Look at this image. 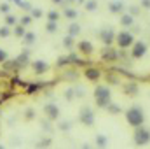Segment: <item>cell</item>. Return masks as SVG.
<instances>
[{"label": "cell", "mask_w": 150, "mask_h": 149, "mask_svg": "<svg viewBox=\"0 0 150 149\" xmlns=\"http://www.w3.org/2000/svg\"><path fill=\"white\" fill-rule=\"evenodd\" d=\"M126 119L131 126H140L145 123V114H143V109L138 107V105H133L131 109H127L126 112Z\"/></svg>", "instance_id": "obj_1"}, {"label": "cell", "mask_w": 150, "mask_h": 149, "mask_svg": "<svg viewBox=\"0 0 150 149\" xmlns=\"http://www.w3.org/2000/svg\"><path fill=\"white\" fill-rule=\"evenodd\" d=\"M133 139H134L136 146H147V144H150V130L143 125L134 126V137Z\"/></svg>", "instance_id": "obj_2"}, {"label": "cell", "mask_w": 150, "mask_h": 149, "mask_svg": "<svg viewBox=\"0 0 150 149\" xmlns=\"http://www.w3.org/2000/svg\"><path fill=\"white\" fill-rule=\"evenodd\" d=\"M94 97H96V104L100 107H108V104H110V90L107 86H98L96 91H94Z\"/></svg>", "instance_id": "obj_3"}, {"label": "cell", "mask_w": 150, "mask_h": 149, "mask_svg": "<svg viewBox=\"0 0 150 149\" xmlns=\"http://www.w3.org/2000/svg\"><path fill=\"white\" fill-rule=\"evenodd\" d=\"M147 51H149V46L143 42V40H136V42H133V49H131V56L133 58H143L145 54H147Z\"/></svg>", "instance_id": "obj_4"}, {"label": "cell", "mask_w": 150, "mask_h": 149, "mask_svg": "<svg viewBox=\"0 0 150 149\" xmlns=\"http://www.w3.org/2000/svg\"><path fill=\"white\" fill-rule=\"evenodd\" d=\"M133 42H134V35H133V34H129V32H126V30H122V32L117 34V44H119L122 49L133 46Z\"/></svg>", "instance_id": "obj_5"}, {"label": "cell", "mask_w": 150, "mask_h": 149, "mask_svg": "<svg viewBox=\"0 0 150 149\" xmlns=\"http://www.w3.org/2000/svg\"><path fill=\"white\" fill-rule=\"evenodd\" d=\"M80 121H82L84 125H93V121H94V114L89 111V109H84L82 114H80Z\"/></svg>", "instance_id": "obj_6"}, {"label": "cell", "mask_w": 150, "mask_h": 149, "mask_svg": "<svg viewBox=\"0 0 150 149\" xmlns=\"http://www.w3.org/2000/svg\"><path fill=\"white\" fill-rule=\"evenodd\" d=\"M101 39H103V42H105L107 46H110V44L113 42V39H115V34L108 28V30H105V32L101 34Z\"/></svg>", "instance_id": "obj_7"}, {"label": "cell", "mask_w": 150, "mask_h": 149, "mask_svg": "<svg viewBox=\"0 0 150 149\" xmlns=\"http://www.w3.org/2000/svg\"><path fill=\"white\" fill-rule=\"evenodd\" d=\"M134 23V16L133 14H122L120 16V25L122 27H131Z\"/></svg>", "instance_id": "obj_8"}, {"label": "cell", "mask_w": 150, "mask_h": 149, "mask_svg": "<svg viewBox=\"0 0 150 149\" xmlns=\"http://www.w3.org/2000/svg\"><path fill=\"white\" fill-rule=\"evenodd\" d=\"M79 49L82 51V53H86V54H89V53H93V46L87 42V40H84V42H80L79 44Z\"/></svg>", "instance_id": "obj_9"}, {"label": "cell", "mask_w": 150, "mask_h": 149, "mask_svg": "<svg viewBox=\"0 0 150 149\" xmlns=\"http://www.w3.org/2000/svg\"><path fill=\"white\" fill-rule=\"evenodd\" d=\"M122 9H124V4L120 0H113L112 4H110V11L112 12H120Z\"/></svg>", "instance_id": "obj_10"}, {"label": "cell", "mask_w": 150, "mask_h": 149, "mask_svg": "<svg viewBox=\"0 0 150 149\" xmlns=\"http://www.w3.org/2000/svg\"><path fill=\"white\" fill-rule=\"evenodd\" d=\"M117 58V53L113 51V49H107V51H103V60H107V62H113Z\"/></svg>", "instance_id": "obj_11"}, {"label": "cell", "mask_w": 150, "mask_h": 149, "mask_svg": "<svg viewBox=\"0 0 150 149\" xmlns=\"http://www.w3.org/2000/svg\"><path fill=\"white\" fill-rule=\"evenodd\" d=\"M86 74H87V77H89V79H98V77H100V70L91 69V70H87Z\"/></svg>", "instance_id": "obj_12"}, {"label": "cell", "mask_w": 150, "mask_h": 149, "mask_svg": "<svg viewBox=\"0 0 150 149\" xmlns=\"http://www.w3.org/2000/svg\"><path fill=\"white\" fill-rule=\"evenodd\" d=\"M107 144H108V140H107L103 135H100V137H98V146H100V148H105Z\"/></svg>", "instance_id": "obj_13"}, {"label": "cell", "mask_w": 150, "mask_h": 149, "mask_svg": "<svg viewBox=\"0 0 150 149\" xmlns=\"http://www.w3.org/2000/svg\"><path fill=\"white\" fill-rule=\"evenodd\" d=\"M126 91L127 93H136L138 91V86L136 84H129V86H126Z\"/></svg>", "instance_id": "obj_14"}, {"label": "cell", "mask_w": 150, "mask_h": 149, "mask_svg": "<svg viewBox=\"0 0 150 149\" xmlns=\"http://www.w3.org/2000/svg\"><path fill=\"white\" fill-rule=\"evenodd\" d=\"M47 112H49L51 117H56V116H58V109H56V107H47Z\"/></svg>", "instance_id": "obj_15"}, {"label": "cell", "mask_w": 150, "mask_h": 149, "mask_svg": "<svg viewBox=\"0 0 150 149\" xmlns=\"http://www.w3.org/2000/svg\"><path fill=\"white\" fill-rule=\"evenodd\" d=\"M79 30H80V28H79L77 25H72V27H70V34H72V35H75V34H79Z\"/></svg>", "instance_id": "obj_16"}, {"label": "cell", "mask_w": 150, "mask_h": 149, "mask_svg": "<svg viewBox=\"0 0 150 149\" xmlns=\"http://www.w3.org/2000/svg\"><path fill=\"white\" fill-rule=\"evenodd\" d=\"M65 14H67L68 18H75V16H77V12H75V11H72V9H68V11H67Z\"/></svg>", "instance_id": "obj_17"}, {"label": "cell", "mask_w": 150, "mask_h": 149, "mask_svg": "<svg viewBox=\"0 0 150 149\" xmlns=\"http://www.w3.org/2000/svg\"><path fill=\"white\" fill-rule=\"evenodd\" d=\"M142 7H145V9H150V0H142Z\"/></svg>", "instance_id": "obj_18"}, {"label": "cell", "mask_w": 150, "mask_h": 149, "mask_svg": "<svg viewBox=\"0 0 150 149\" xmlns=\"http://www.w3.org/2000/svg\"><path fill=\"white\" fill-rule=\"evenodd\" d=\"M87 9H89V11L96 9V2H89V4H87Z\"/></svg>", "instance_id": "obj_19"}, {"label": "cell", "mask_w": 150, "mask_h": 149, "mask_svg": "<svg viewBox=\"0 0 150 149\" xmlns=\"http://www.w3.org/2000/svg\"><path fill=\"white\" fill-rule=\"evenodd\" d=\"M108 105H110V104H108ZM110 111H112V114H117V112H119V107H117V105H110Z\"/></svg>", "instance_id": "obj_20"}, {"label": "cell", "mask_w": 150, "mask_h": 149, "mask_svg": "<svg viewBox=\"0 0 150 149\" xmlns=\"http://www.w3.org/2000/svg\"><path fill=\"white\" fill-rule=\"evenodd\" d=\"M138 12H140V9H138V7H131V14H133V16H136Z\"/></svg>", "instance_id": "obj_21"}]
</instances>
